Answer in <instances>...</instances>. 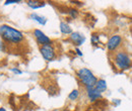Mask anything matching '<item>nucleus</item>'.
<instances>
[{
    "mask_svg": "<svg viewBox=\"0 0 132 111\" xmlns=\"http://www.w3.org/2000/svg\"><path fill=\"white\" fill-rule=\"evenodd\" d=\"M15 3H20V0H6L4 2V5H9V4H15Z\"/></svg>",
    "mask_w": 132,
    "mask_h": 111,
    "instance_id": "17",
    "label": "nucleus"
},
{
    "mask_svg": "<svg viewBox=\"0 0 132 111\" xmlns=\"http://www.w3.org/2000/svg\"><path fill=\"white\" fill-rule=\"evenodd\" d=\"M75 54L78 56V57H82L83 54L81 53V51L79 49V48H75Z\"/></svg>",
    "mask_w": 132,
    "mask_h": 111,
    "instance_id": "20",
    "label": "nucleus"
},
{
    "mask_svg": "<svg viewBox=\"0 0 132 111\" xmlns=\"http://www.w3.org/2000/svg\"><path fill=\"white\" fill-rule=\"evenodd\" d=\"M68 14L71 18L75 19L78 16V10L76 8H70V9H68Z\"/></svg>",
    "mask_w": 132,
    "mask_h": 111,
    "instance_id": "15",
    "label": "nucleus"
},
{
    "mask_svg": "<svg viewBox=\"0 0 132 111\" xmlns=\"http://www.w3.org/2000/svg\"><path fill=\"white\" fill-rule=\"evenodd\" d=\"M59 27H60V32H62L63 34H71L72 33V28L70 27V25L68 24V23H66V22H60V25H59Z\"/></svg>",
    "mask_w": 132,
    "mask_h": 111,
    "instance_id": "12",
    "label": "nucleus"
},
{
    "mask_svg": "<svg viewBox=\"0 0 132 111\" xmlns=\"http://www.w3.org/2000/svg\"><path fill=\"white\" fill-rule=\"evenodd\" d=\"M0 111H6V109L4 107H0Z\"/></svg>",
    "mask_w": 132,
    "mask_h": 111,
    "instance_id": "22",
    "label": "nucleus"
},
{
    "mask_svg": "<svg viewBox=\"0 0 132 111\" xmlns=\"http://www.w3.org/2000/svg\"><path fill=\"white\" fill-rule=\"evenodd\" d=\"M30 18L35 20L36 22H38V23L41 24V25H45V24L47 23V21H48L47 17H45V16H43V15H40V14H38V13H36V12L31 13V14H30Z\"/></svg>",
    "mask_w": 132,
    "mask_h": 111,
    "instance_id": "9",
    "label": "nucleus"
},
{
    "mask_svg": "<svg viewBox=\"0 0 132 111\" xmlns=\"http://www.w3.org/2000/svg\"><path fill=\"white\" fill-rule=\"evenodd\" d=\"M107 82H106V80L104 79H98L97 81V83H96V86H95V89L97 90V91H99L101 94H103L106 90H107Z\"/></svg>",
    "mask_w": 132,
    "mask_h": 111,
    "instance_id": "11",
    "label": "nucleus"
},
{
    "mask_svg": "<svg viewBox=\"0 0 132 111\" xmlns=\"http://www.w3.org/2000/svg\"><path fill=\"white\" fill-rule=\"evenodd\" d=\"M40 53H41L42 57L44 58V60H46L47 62L54 61L57 57L56 49L53 47V45H47V46L40 47Z\"/></svg>",
    "mask_w": 132,
    "mask_h": 111,
    "instance_id": "4",
    "label": "nucleus"
},
{
    "mask_svg": "<svg viewBox=\"0 0 132 111\" xmlns=\"http://www.w3.org/2000/svg\"><path fill=\"white\" fill-rule=\"evenodd\" d=\"M6 49H7V46H6V44L0 38V52H2V53H4V52H6Z\"/></svg>",
    "mask_w": 132,
    "mask_h": 111,
    "instance_id": "16",
    "label": "nucleus"
},
{
    "mask_svg": "<svg viewBox=\"0 0 132 111\" xmlns=\"http://www.w3.org/2000/svg\"><path fill=\"white\" fill-rule=\"evenodd\" d=\"M112 103L114 104V106L117 107V106H119V105L121 104V100H120V99H113V100H112Z\"/></svg>",
    "mask_w": 132,
    "mask_h": 111,
    "instance_id": "19",
    "label": "nucleus"
},
{
    "mask_svg": "<svg viewBox=\"0 0 132 111\" xmlns=\"http://www.w3.org/2000/svg\"><path fill=\"white\" fill-rule=\"evenodd\" d=\"M113 63L120 71H127L131 68L132 60L125 51H117L113 55Z\"/></svg>",
    "mask_w": 132,
    "mask_h": 111,
    "instance_id": "2",
    "label": "nucleus"
},
{
    "mask_svg": "<svg viewBox=\"0 0 132 111\" xmlns=\"http://www.w3.org/2000/svg\"><path fill=\"white\" fill-rule=\"evenodd\" d=\"M34 36L37 39V43L42 47V46H47V45H53V42L51 41L48 35H46L41 29H35L34 31Z\"/></svg>",
    "mask_w": 132,
    "mask_h": 111,
    "instance_id": "6",
    "label": "nucleus"
},
{
    "mask_svg": "<svg viewBox=\"0 0 132 111\" xmlns=\"http://www.w3.org/2000/svg\"><path fill=\"white\" fill-rule=\"evenodd\" d=\"M51 111H58L57 109H54V110H51Z\"/></svg>",
    "mask_w": 132,
    "mask_h": 111,
    "instance_id": "24",
    "label": "nucleus"
},
{
    "mask_svg": "<svg viewBox=\"0 0 132 111\" xmlns=\"http://www.w3.org/2000/svg\"><path fill=\"white\" fill-rule=\"evenodd\" d=\"M71 4H74V5H78V6H82L83 2H80V1H70Z\"/></svg>",
    "mask_w": 132,
    "mask_h": 111,
    "instance_id": "21",
    "label": "nucleus"
},
{
    "mask_svg": "<svg viewBox=\"0 0 132 111\" xmlns=\"http://www.w3.org/2000/svg\"><path fill=\"white\" fill-rule=\"evenodd\" d=\"M62 111H69L68 109H64V110H62Z\"/></svg>",
    "mask_w": 132,
    "mask_h": 111,
    "instance_id": "23",
    "label": "nucleus"
},
{
    "mask_svg": "<svg viewBox=\"0 0 132 111\" xmlns=\"http://www.w3.org/2000/svg\"><path fill=\"white\" fill-rule=\"evenodd\" d=\"M27 4L32 9H39V8L46 6L45 1H38V0H29V1H27Z\"/></svg>",
    "mask_w": 132,
    "mask_h": 111,
    "instance_id": "10",
    "label": "nucleus"
},
{
    "mask_svg": "<svg viewBox=\"0 0 132 111\" xmlns=\"http://www.w3.org/2000/svg\"><path fill=\"white\" fill-rule=\"evenodd\" d=\"M90 43H92V45L93 46H97V45H99L100 43V35L98 33H93L92 34V36H90Z\"/></svg>",
    "mask_w": 132,
    "mask_h": 111,
    "instance_id": "14",
    "label": "nucleus"
},
{
    "mask_svg": "<svg viewBox=\"0 0 132 111\" xmlns=\"http://www.w3.org/2000/svg\"><path fill=\"white\" fill-rule=\"evenodd\" d=\"M69 39L70 42L76 46V48H78L79 46H81L83 43L85 42V36L83 35L82 33L78 32H73L70 35H69Z\"/></svg>",
    "mask_w": 132,
    "mask_h": 111,
    "instance_id": "7",
    "label": "nucleus"
},
{
    "mask_svg": "<svg viewBox=\"0 0 132 111\" xmlns=\"http://www.w3.org/2000/svg\"><path fill=\"white\" fill-rule=\"evenodd\" d=\"M78 97H79V91H78L77 89H74V90H72V91L69 93L68 99L71 100V101H75V100L78 99Z\"/></svg>",
    "mask_w": 132,
    "mask_h": 111,
    "instance_id": "13",
    "label": "nucleus"
},
{
    "mask_svg": "<svg viewBox=\"0 0 132 111\" xmlns=\"http://www.w3.org/2000/svg\"><path fill=\"white\" fill-rule=\"evenodd\" d=\"M122 42H123V38L120 34H114V35L109 37V39L106 44V47H107L109 52L113 53L116 49L119 48V47L122 45Z\"/></svg>",
    "mask_w": 132,
    "mask_h": 111,
    "instance_id": "5",
    "label": "nucleus"
},
{
    "mask_svg": "<svg viewBox=\"0 0 132 111\" xmlns=\"http://www.w3.org/2000/svg\"><path fill=\"white\" fill-rule=\"evenodd\" d=\"M12 73H14V74H16V75H21L22 74V72L19 70V69H17V68H12L11 70H10Z\"/></svg>",
    "mask_w": 132,
    "mask_h": 111,
    "instance_id": "18",
    "label": "nucleus"
},
{
    "mask_svg": "<svg viewBox=\"0 0 132 111\" xmlns=\"http://www.w3.org/2000/svg\"><path fill=\"white\" fill-rule=\"evenodd\" d=\"M76 76L79 80V82L81 83V85L84 86L85 89L88 88H94L96 86V83L98 81V78L94 75V73L87 69V68H81L77 71Z\"/></svg>",
    "mask_w": 132,
    "mask_h": 111,
    "instance_id": "3",
    "label": "nucleus"
},
{
    "mask_svg": "<svg viewBox=\"0 0 132 111\" xmlns=\"http://www.w3.org/2000/svg\"><path fill=\"white\" fill-rule=\"evenodd\" d=\"M85 90H86V96H87V98L90 102H95V101L103 98V95L100 93L99 91H97L95 89V87L94 88H88V89H85Z\"/></svg>",
    "mask_w": 132,
    "mask_h": 111,
    "instance_id": "8",
    "label": "nucleus"
},
{
    "mask_svg": "<svg viewBox=\"0 0 132 111\" xmlns=\"http://www.w3.org/2000/svg\"><path fill=\"white\" fill-rule=\"evenodd\" d=\"M0 38L6 45H18L24 41V35L21 32L10 25L2 24L0 25Z\"/></svg>",
    "mask_w": 132,
    "mask_h": 111,
    "instance_id": "1",
    "label": "nucleus"
}]
</instances>
